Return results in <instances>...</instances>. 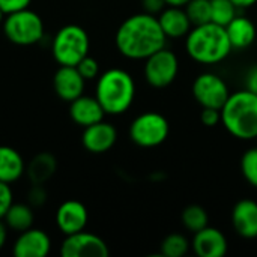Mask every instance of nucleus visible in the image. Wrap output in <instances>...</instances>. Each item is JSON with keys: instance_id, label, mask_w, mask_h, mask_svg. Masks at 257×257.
Segmentation results:
<instances>
[{"instance_id": "22", "label": "nucleus", "mask_w": 257, "mask_h": 257, "mask_svg": "<svg viewBox=\"0 0 257 257\" xmlns=\"http://www.w3.org/2000/svg\"><path fill=\"white\" fill-rule=\"evenodd\" d=\"M5 224L8 229L14 232H24L30 227H33L35 221V212L33 206L30 203H12V206L8 209V212L3 217Z\"/></svg>"}, {"instance_id": "9", "label": "nucleus", "mask_w": 257, "mask_h": 257, "mask_svg": "<svg viewBox=\"0 0 257 257\" xmlns=\"http://www.w3.org/2000/svg\"><path fill=\"white\" fill-rule=\"evenodd\" d=\"M191 90L194 99L199 102V105H202V108L211 107L221 110L230 96L226 81L214 72H203L197 75V78L193 81Z\"/></svg>"}, {"instance_id": "24", "label": "nucleus", "mask_w": 257, "mask_h": 257, "mask_svg": "<svg viewBox=\"0 0 257 257\" xmlns=\"http://www.w3.org/2000/svg\"><path fill=\"white\" fill-rule=\"evenodd\" d=\"M191 248V242L181 233H170L161 242V254L164 257H184Z\"/></svg>"}, {"instance_id": "13", "label": "nucleus", "mask_w": 257, "mask_h": 257, "mask_svg": "<svg viewBox=\"0 0 257 257\" xmlns=\"http://www.w3.org/2000/svg\"><path fill=\"white\" fill-rule=\"evenodd\" d=\"M117 140L116 128L105 122L99 120L93 125L83 128L81 143L84 149L90 154H105L108 152Z\"/></svg>"}, {"instance_id": "15", "label": "nucleus", "mask_w": 257, "mask_h": 257, "mask_svg": "<svg viewBox=\"0 0 257 257\" xmlns=\"http://www.w3.org/2000/svg\"><path fill=\"white\" fill-rule=\"evenodd\" d=\"M227 247L229 244L224 233L211 226L196 232L191 241V248L199 257H224Z\"/></svg>"}, {"instance_id": "2", "label": "nucleus", "mask_w": 257, "mask_h": 257, "mask_svg": "<svg viewBox=\"0 0 257 257\" xmlns=\"http://www.w3.org/2000/svg\"><path fill=\"white\" fill-rule=\"evenodd\" d=\"M185 50L194 62L202 65H215L223 62L232 53L233 47L226 27L211 21L193 26L185 39Z\"/></svg>"}, {"instance_id": "6", "label": "nucleus", "mask_w": 257, "mask_h": 257, "mask_svg": "<svg viewBox=\"0 0 257 257\" xmlns=\"http://www.w3.org/2000/svg\"><path fill=\"white\" fill-rule=\"evenodd\" d=\"M2 26L6 39L20 47L35 45L44 38V21L29 8L6 14Z\"/></svg>"}, {"instance_id": "29", "label": "nucleus", "mask_w": 257, "mask_h": 257, "mask_svg": "<svg viewBox=\"0 0 257 257\" xmlns=\"http://www.w3.org/2000/svg\"><path fill=\"white\" fill-rule=\"evenodd\" d=\"M14 203V191L11 188V184H6L0 181V220H3L5 214Z\"/></svg>"}, {"instance_id": "17", "label": "nucleus", "mask_w": 257, "mask_h": 257, "mask_svg": "<svg viewBox=\"0 0 257 257\" xmlns=\"http://www.w3.org/2000/svg\"><path fill=\"white\" fill-rule=\"evenodd\" d=\"M232 226L244 239L257 238V202L251 199L239 200L232 209Z\"/></svg>"}, {"instance_id": "18", "label": "nucleus", "mask_w": 257, "mask_h": 257, "mask_svg": "<svg viewBox=\"0 0 257 257\" xmlns=\"http://www.w3.org/2000/svg\"><path fill=\"white\" fill-rule=\"evenodd\" d=\"M157 17L167 38H173V39L184 38L193 29V24L184 8L166 6Z\"/></svg>"}, {"instance_id": "5", "label": "nucleus", "mask_w": 257, "mask_h": 257, "mask_svg": "<svg viewBox=\"0 0 257 257\" xmlns=\"http://www.w3.org/2000/svg\"><path fill=\"white\" fill-rule=\"evenodd\" d=\"M89 35L78 24L63 26L51 41V54L60 66H77L89 54Z\"/></svg>"}, {"instance_id": "26", "label": "nucleus", "mask_w": 257, "mask_h": 257, "mask_svg": "<svg viewBox=\"0 0 257 257\" xmlns=\"http://www.w3.org/2000/svg\"><path fill=\"white\" fill-rule=\"evenodd\" d=\"M184 9L193 26L211 23V0H190Z\"/></svg>"}, {"instance_id": "21", "label": "nucleus", "mask_w": 257, "mask_h": 257, "mask_svg": "<svg viewBox=\"0 0 257 257\" xmlns=\"http://www.w3.org/2000/svg\"><path fill=\"white\" fill-rule=\"evenodd\" d=\"M57 169L56 158L48 152H41L35 155L30 163L26 166V175L32 185H44L48 182Z\"/></svg>"}, {"instance_id": "32", "label": "nucleus", "mask_w": 257, "mask_h": 257, "mask_svg": "<svg viewBox=\"0 0 257 257\" xmlns=\"http://www.w3.org/2000/svg\"><path fill=\"white\" fill-rule=\"evenodd\" d=\"M30 3L32 0H0V9L5 14H11V12H17V11L29 8Z\"/></svg>"}, {"instance_id": "4", "label": "nucleus", "mask_w": 257, "mask_h": 257, "mask_svg": "<svg viewBox=\"0 0 257 257\" xmlns=\"http://www.w3.org/2000/svg\"><path fill=\"white\" fill-rule=\"evenodd\" d=\"M221 123L229 134L239 140L257 137V95L242 89L230 93L221 107Z\"/></svg>"}, {"instance_id": "35", "label": "nucleus", "mask_w": 257, "mask_h": 257, "mask_svg": "<svg viewBox=\"0 0 257 257\" xmlns=\"http://www.w3.org/2000/svg\"><path fill=\"white\" fill-rule=\"evenodd\" d=\"M6 241H8V226L5 224V221L0 220V250L5 247Z\"/></svg>"}, {"instance_id": "30", "label": "nucleus", "mask_w": 257, "mask_h": 257, "mask_svg": "<svg viewBox=\"0 0 257 257\" xmlns=\"http://www.w3.org/2000/svg\"><path fill=\"white\" fill-rule=\"evenodd\" d=\"M27 199H29V203H30L33 208H41V206H44L45 202H47V199H48L44 185H32V188L29 190Z\"/></svg>"}, {"instance_id": "11", "label": "nucleus", "mask_w": 257, "mask_h": 257, "mask_svg": "<svg viewBox=\"0 0 257 257\" xmlns=\"http://www.w3.org/2000/svg\"><path fill=\"white\" fill-rule=\"evenodd\" d=\"M51 247V238L47 232L38 227H30L20 232L12 245V253L17 257H45L50 254Z\"/></svg>"}, {"instance_id": "8", "label": "nucleus", "mask_w": 257, "mask_h": 257, "mask_svg": "<svg viewBox=\"0 0 257 257\" xmlns=\"http://www.w3.org/2000/svg\"><path fill=\"white\" fill-rule=\"evenodd\" d=\"M179 72V60L178 56L169 50L161 48L148 59H145L143 74L146 81L155 89H164L170 86Z\"/></svg>"}, {"instance_id": "16", "label": "nucleus", "mask_w": 257, "mask_h": 257, "mask_svg": "<svg viewBox=\"0 0 257 257\" xmlns=\"http://www.w3.org/2000/svg\"><path fill=\"white\" fill-rule=\"evenodd\" d=\"M69 116L74 123L81 128L93 125L99 120H104L105 111L96 96L81 95L69 102Z\"/></svg>"}, {"instance_id": "19", "label": "nucleus", "mask_w": 257, "mask_h": 257, "mask_svg": "<svg viewBox=\"0 0 257 257\" xmlns=\"http://www.w3.org/2000/svg\"><path fill=\"white\" fill-rule=\"evenodd\" d=\"M226 32L235 50L248 48L250 45L254 44L257 38V29L254 23L244 15H236L226 26Z\"/></svg>"}, {"instance_id": "27", "label": "nucleus", "mask_w": 257, "mask_h": 257, "mask_svg": "<svg viewBox=\"0 0 257 257\" xmlns=\"http://www.w3.org/2000/svg\"><path fill=\"white\" fill-rule=\"evenodd\" d=\"M241 173L251 187L257 188V146L244 152L241 158Z\"/></svg>"}, {"instance_id": "39", "label": "nucleus", "mask_w": 257, "mask_h": 257, "mask_svg": "<svg viewBox=\"0 0 257 257\" xmlns=\"http://www.w3.org/2000/svg\"><path fill=\"white\" fill-rule=\"evenodd\" d=\"M256 140H257V137H256Z\"/></svg>"}, {"instance_id": "14", "label": "nucleus", "mask_w": 257, "mask_h": 257, "mask_svg": "<svg viewBox=\"0 0 257 257\" xmlns=\"http://www.w3.org/2000/svg\"><path fill=\"white\" fill-rule=\"evenodd\" d=\"M84 87L86 80L78 72L77 66H59V69L54 72L53 89L62 101H74L84 93Z\"/></svg>"}, {"instance_id": "38", "label": "nucleus", "mask_w": 257, "mask_h": 257, "mask_svg": "<svg viewBox=\"0 0 257 257\" xmlns=\"http://www.w3.org/2000/svg\"><path fill=\"white\" fill-rule=\"evenodd\" d=\"M5 17H6V14H5V12H3V11L0 9V24L3 23V20H5Z\"/></svg>"}, {"instance_id": "10", "label": "nucleus", "mask_w": 257, "mask_h": 257, "mask_svg": "<svg viewBox=\"0 0 257 257\" xmlns=\"http://www.w3.org/2000/svg\"><path fill=\"white\" fill-rule=\"evenodd\" d=\"M60 254L63 257H107L110 251L102 238L81 230L65 236L60 245Z\"/></svg>"}, {"instance_id": "1", "label": "nucleus", "mask_w": 257, "mask_h": 257, "mask_svg": "<svg viewBox=\"0 0 257 257\" xmlns=\"http://www.w3.org/2000/svg\"><path fill=\"white\" fill-rule=\"evenodd\" d=\"M117 51L131 60H145L166 47L164 35L158 17L140 12L128 17L117 29L114 36Z\"/></svg>"}, {"instance_id": "7", "label": "nucleus", "mask_w": 257, "mask_h": 257, "mask_svg": "<svg viewBox=\"0 0 257 257\" xmlns=\"http://www.w3.org/2000/svg\"><path fill=\"white\" fill-rule=\"evenodd\" d=\"M170 133L167 119L157 111L139 114L130 125V139L140 148H157L163 145Z\"/></svg>"}, {"instance_id": "37", "label": "nucleus", "mask_w": 257, "mask_h": 257, "mask_svg": "<svg viewBox=\"0 0 257 257\" xmlns=\"http://www.w3.org/2000/svg\"><path fill=\"white\" fill-rule=\"evenodd\" d=\"M190 0H164L166 6H173V8H185Z\"/></svg>"}, {"instance_id": "34", "label": "nucleus", "mask_w": 257, "mask_h": 257, "mask_svg": "<svg viewBox=\"0 0 257 257\" xmlns=\"http://www.w3.org/2000/svg\"><path fill=\"white\" fill-rule=\"evenodd\" d=\"M245 89L257 95V65L250 68L245 75Z\"/></svg>"}, {"instance_id": "36", "label": "nucleus", "mask_w": 257, "mask_h": 257, "mask_svg": "<svg viewBox=\"0 0 257 257\" xmlns=\"http://www.w3.org/2000/svg\"><path fill=\"white\" fill-rule=\"evenodd\" d=\"M232 3L238 8V9H247L251 8L257 3V0H232Z\"/></svg>"}, {"instance_id": "25", "label": "nucleus", "mask_w": 257, "mask_h": 257, "mask_svg": "<svg viewBox=\"0 0 257 257\" xmlns=\"http://www.w3.org/2000/svg\"><path fill=\"white\" fill-rule=\"evenodd\" d=\"M238 15V8L232 0H211V21L220 26H227Z\"/></svg>"}, {"instance_id": "12", "label": "nucleus", "mask_w": 257, "mask_h": 257, "mask_svg": "<svg viewBox=\"0 0 257 257\" xmlns=\"http://www.w3.org/2000/svg\"><path fill=\"white\" fill-rule=\"evenodd\" d=\"M57 229L66 236L86 229L89 221L87 208L80 200H65L56 211L54 217Z\"/></svg>"}, {"instance_id": "23", "label": "nucleus", "mask_w": 257, "mask_h": 257, "mask_svg": "<svg viewBox=\"0 0 257 257\" xmlns=\"http://www.w3.org/2000/svg\"><path fill=\"white\" fill-rule=\"evenodd\" d=\"M181 221L184 227L193 233L205 229L209 223V215L206 209L200 205H190L181 214Z\"/></svg>"}, {"instance_id": "3", "label": "nucleus", "mask_w": 257, "mask_h": 257, "mask_svg": "<svg viewBox=\"0 0 257 257\" xmlns=\"http://www.w3.org/2000/svg\"><path fill=\"white\" fill-rule=\"evenodd\" d=\"M95 96L102 105L105 114L119 116L134 102L136 83L130 72L120 68H111L102 72L96 80Z\"/></svg>"}, {"instance_id": "28", "label": "nucleus", "mask_w": 257, "mask_h": 257, "mask_svg": "<svg viewBox=\"0 0 257 257\" xmlns=\"http://www.w3.org/2000/svg\"><path fill=\"white\" fill-rule=\"evenodd\" d=\"M77 69H78V72L83 75V78L86 81L87 80H95V78L99 77V63H98L96 59L90 57L89 54L77 63Z\"/></svg>"}, {"instance_id": "31", "label": "nucleus", "mask_w": 257, "mask_h": 257, "mask_svg": "<svg viewBox=\"0 0 257 257\" xmlns=\"http://www.w3.org/2000/svg\"><path fill=\"white\" fill-rule=\"evenodd\" d=\"M202 123L205 126H217L221 122V110L218 108H211V107H205L202 110Z\"/></svg>"}, {"instance_id": "33", "label": "nucleus", "mask_w": 257, "mask_h": 257, "mask_svg": "<svg viewBox=\"0 0 257 257\" xmlns=\"http://www.w3.org/2000/svg\"><path fill=\"white\" fill-rule=\"evenodd\" d=\"M143 8H145V12L158 15L166 8V3L164 0H143Z\"/></svg>"}, {"instance_id": "20", "label": "nucleus", "mask_w": 257, "mask_h": 257, "mask_svg": "<svg viewBox=\"0 0 257 257\" xmlns=\"http://www.w3.org/2000/svg\"><path fill=\"white\" fill-rule=\"evenodd\" d=\"M24 173L26 163L23 155L11 146H0V181L14 184Z\"/></svg>"}]
</instances>
